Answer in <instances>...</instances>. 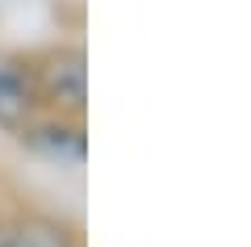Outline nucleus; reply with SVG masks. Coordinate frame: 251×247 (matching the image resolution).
I'll list each match as a JSON object with an SVG mask.
<instances>
[{"label":"nucleus","instance_id":"obj_1","mask_svg":"<svg viewBox=\"0 0 251 247\" xmlns=\"http://www.w3.org/2000/svg\"><path fill=\"white\" fill-rule=\"evenodd\" d=\"M29 76L42 113L80 117L88 113V55L80 46H46L29 55Z\"/></svg>","mask_w":251,"mask_h":247},{"label":"nucleus","instance_id":"obj_2","mask_svg":"<svg viewBox=\"0 0 251 247\" xmlns=\"http://www.w3.org/2000/svg\"><path fill=\"white\" fill-rule=\"evenodd\" d=\"M17 138L21 147H29L34 155L50 159V164H84V155H88V130L80 117L38 113Z\"/></svg>","mask_w":251,"mask_h":247},{"label":"nucleus","instance_id":"obj_3","mask_svg":"<svg viewBox=\"0 0 251 247\" xmlns=\"http://www.w3.org/2000/svg\"><path fill=\"white\" fill-rule=\"evenodd\" d=\"M38 113L42 105H38L34 76H29V55L0 51V130L21 134Z\"/></svg>","mask_w":251,"mask_h":247},{"label":"nucleus","instance_id":"obj_4","mask_svg":"<svg viewBox=\"0 0 251 247\" xmlns=\"http://www.w3.org/2000/svg\"><path fill=\"white\" fill-rule=\"evenodd\" d=\"M0 247H80V226L50 210H17L0 218Z\"/></svg>","mask_w":251,"mask_h":247}]
</instances>
